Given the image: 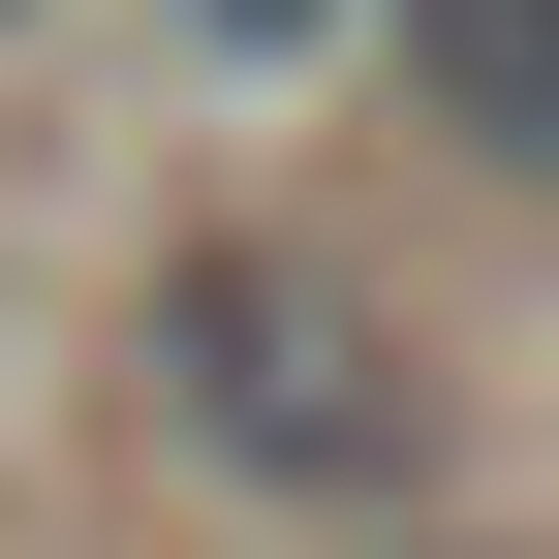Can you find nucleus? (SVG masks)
Returning <instances> with one entry per match:
<instances>
[{
  "label": "nucleus",
  "mask_w": 559,
  "mask_h": 559,
  "mask_svg": "<svg viewBox=\"0 0 559 559\" xmlns=\"http://www.w3.org/2000/svg\"><path fill=\"white\" fill-rule=\"evenodd\" d=\"M404 94H436L498 187H559V0H404Z\"/></svg>",
  "instance_id": "2"
},
{
  "label": "nucleus",
  "mask_w": 559,
  "mask_h": 559,
  "mask_svg": "<svg viewBox=\"0 0 559 559\" xmlns=\"http://www.w3.org/2000/svg\"><path fill=\"white\" fill-rule=\"evenodd\" d=\"M156 404L249 498H404V436H436V373L373 342V280H311V249H187L156 280Z\"/></svg>",
  "instance_id": "1"
},
{
  "label": "nucleus",
  "mask_w": 559,
  "mask_h": 559,
  "mask_svg": "<svg viewBox=\"0 0 559 559\" xmlns=\"http://www.w3.org/2000/svg\"><path fill=\"white\" fill-rule=\"evenodd\" d=\"M187 32H218V62H311V32H342V0H187Z\"/></svg>",
  "instance_id": "3"
}]
</instances>
